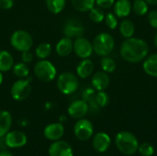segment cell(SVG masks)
I'll use <instances>...</instances> for the list:
<instances>
[{"instance_id": "cell-1", "label": "cell", "mask_w": 157, "mask_h": 156, "mask_svg": "<svg viewBox=\"0 0 157 156\" xmlns=\"http://www.w3.org/2000/svg\"><path fill=\"white\" fill-rule=\"evenodd\" d=\"M120 53L121 58L128 63H137L144 61L149 53L148 43L139 38H128L121 43Z\"/></svg>"}, {"instance_id": "cell-2", "label": "cell", "mask_w": 157, "mask_h": 156, "mask_svg": "<svg viewBox=\"0 0 157 156\" xmlns=\"http://www.w3.org/2000/svg\"><path fill=\"white\" fill-rule=\"evenodd\" d=\"M139 144L137 137L127 131H120L115 137V145L117 149L125 155H132L138 152Z\"/></svg>"}, {"instance_id": "cell-3", "label": "cell", "mask_w": 157, "mask_h": 156, "mask_svg": "<svg viewBox=\"0 0 157 156\" xmlns=\"http://www.w3.org/2000/svg\"><path fill=\"white\" fill-rule=\"evenodd\" d=\"M94 52L101 57L109 56L115 47V40L111 34L108 32H101L98 34L92 42Z\"/></svg>"}, {"instance_id": "cell-4", "label": "cell", "mask_w": 157, "mask_h": 156, "mask_svg": "<svg viewBox=\"0 0 157 156\" xmlns=\"http://www.w3.org/2000/svg\"><path fill=\"white\" fill-rule=\"evenodd\" d=\"M35 77L43 83L53 81L57 75V70L52 63L48 60H39L33 68Z\"/></svg>"}, {"instance_id": "cell-5", "label": "cell", "mask_w": 157, "mask_h": 156, "mask_svg": "<svg viewBox=\"0 0 157 156\" xmlns=\"http://www.w3.org/2000/svg\"><path fill=\"white\" fill-rule=\"evenodd\" d=\"M56 86L62 94L66 96L72 95L79 87L78 77L72 72H63L57 77Z\"/></svg>"}, {"instance_id": "cell-6", "label": "cell", "mask_w": 157, "mask_h": 156, "mask_svg": "<svg viewBox=\"0 0 157 156\" xmlns=\"http://www.w3.org/2000/svg\"><path fill=\"white\" fill-rule=\"evenodd\" d=\"M11 46L17 51H29L33 46V39L29 32L24 29H17L11 34L10 37Z\"/></svg>"}, {"instance_id": "cell-7", "label": "cell", "mask_w": 157, "mask_h": 156, "mask_svg": "<svg viewBox=\"0 0 157 156\" xmlns=\"http://www.w3.org/2000/svg\"><path fill=\"white\" fill-rule=\"evenodd\" d=\"M31 77L19 78L16 81L10 88V96L16 101L26 100L31 93Z\"/></svg>"}, {"instance_id": "cell-8", "label": "cell", "mask_w": 157, "mask_h": 156, "mask_svg": "<svg viewBox=\"0 0 157 156\" xmlns=\"http://www.w3.org/2000/svg\"><path fill=\"white\" fill-rule=\"evenodd\" d=\"M74 134L76 139L81 142L88 141L94 134V126L92 122L85 118L77 120L74 126Z\"/></svg>"}, {"instance_id": "cell-9", "label": "cell", "mask_w": 157, "mask_h": 156, "mask_svg": "<svg viewBox=\"0 0 157 156\" xmlns=\"http://www.w3.org/2000/svg\"><path fill=\"white\" fill-rule=\"evenodd\" d=\"M73 51L75 53V55L80 59L89 58L94 52L92 43L83 36L75 39Z\"/></svg>"}, {"instance_id": "cell-10", "label": "cell", "mask_w": 157, "mask_h": 156, "mask_svg": "<svg viewBox=\"0 0 157 156\" xmlns=\"http://www.w3.org/2000/svg\"><path fill=\"white\" fill-rule=\"evenodd\" d=\"M63 32L65 37L70 39H76L84 35L85 27L79 19L70 18L64 23Z\"/></svg>"}, {"instance_id": "cell-11", "label": "cell", "mask_w": 157, "mask_h": 156, "mask_svg": "<svg viewBox=\"0 0 157 156\" xmlns=\"http://www.w3.org/2000/svg\"><path fill=\"white\" fill-rule=\"evenodd\" d=\"M4 138L6 147L11 149L21 148L25 146L28 142L27 135L20 131H9Z\"/></svg>"}, {"instance_id": "cell-12", "label": "cell", "mask_w": 157, "mask_h": 156, "mask_svg": "<svg viewBox=\"0 0 157 156\" xmlns=\"http://www.w3.org/2000/svg\"><path fill=\"white\" fill-rule=\"evenodd\" d=\"M89 111L88 104L83 100V99H77L73 101L67 108L68 115L75 119V120H80L86 116V114Z\"/></svg>"}, {"instance_id": "cell-13", "label": "cell", "mask_w": 157, "mask_h": 156, "mask_svg": "<svg viewBox=\"0 0 157 156\" xmlns=\"http://www.w3.org/2000/svg\"><path fill=\"white\" fill-rule=\"evenodd\" d=\"M49 156H74L73 147L65 141L53 142L48 150Z\"/></svg>"}, {"instance_id": "cell-14", "label": "cell", "mask_w": 157, "mask_h": 156, "mask_svg": "<svg viewBox=\"0 0 157 156\" xmlns=\"http://www.w3.org/2000/svg\"><path fill=\"white\" fill-rule=\"evenodd\" d=\"M64 134V126L61 122L48 124L43 130L44 137L52 142L61 140Z\"/></svg>"}, {"instance_id": "cell-15", "label": "cell", "mask_w": 157, "mask_h": 156, "mask_svg": "<svg viewBox=\"0 0 157 156\" xmlns=\"http://www.w3.org/2000/svg\"><path fill=\"white\" fill-rule=\"evenodd\" d=\"M111 144V138L110 136L103 131L98 132L93 136L92 145L93 148L99 154H103L109 150Z\"/></svg>"}, {"instance_id": "cell-16", "label": "cell", "mask_w": 157, "mask_h": 156, "mask_svg": "<svg viewBox=\"0 0 157 156\" xmlns=\"http://www.w3.org/2000/svg\"><path fill=\"white\" fill-rule=\"evenodd\" d=\"M109 82H110L109 76L104 71L97 72L95 74L92 75L91 78L92 87L96 91H104L105 89L108 88Z\"/></svg>"}, {"instance_id": "cell-17", "label": "cell", "mask_w": 157, "mask_h": 156, "mask_svg": "<svg viewBox=\"0 0 157 156\" xmlns=\"http://www.w3.org/2000/svg\"><path fill=\"white\" fill-rule=\"evenodd\" d=\"M73 47H74L73 39H70L64 36L56 43L55 51L59 56L66 57L73 51Z\"/></svg>"}, {"instance_id": "cell-18", "label": "cell", "mask_w": 157, "mask_h": 156, "mask_svg": "<svg viewBox=\"0 0 157 156\" xmlns=\"http://www.w3.org/2000/svg\"><path fill=\"white\" fill-rule=\"evenodd\" d=\"M94 72V63L89 59H82L76 66V74L81 79H86Z\"/></svg>"}, {"instance_id": "cell-19", "label": "cell", "mask_w": 157, "mask_h": 156, "mask_svg": "<svg viewBox=\"0 0 157 156\" xmlns=\"http://www.w3.org/2000/svg\"><path fill=\"white\" fill-rule=\"evenodd\" d=\"M113 9L118 17H126L132 11V4L129 0H118L115 1Z\"/></svg>"}, {"instance_id": "cell-20", "label": "cell", "mask_w": 157, "mask_h": 156, "mask_svg": "<svg viewBox=\"0 0 157 156\" xmlns=\"http://www.w3.org/2000/svg\"><path fill=\"white\" fill-rule=\"evenodd\" d=\"M143 68L146 74L157 78V53L151 54L144 59Z\"/></svg>"}, {"instance_id": "cell-21", "label": "cell", "mask_w": 157, "mask_h": 156, "mask_svg": "<svg viewBox=\"0 0 157 156\" xmlns=\"http://www.w3.org/2000/svg\"><path fill=\"white\" fill-rule=\"evenodd\" d=\"M12 116L7 110H0V137H4L11 129Z\"/></svg>"}, {"instance_id": "cell-22", "label": "cell", "mask_w": 157, "mask_h": 156, "mask_svg": "<svg viewBox=\"0 0 157 156\" xmlns=\"http://www.w3.org/2000/svg\"><path fill=\"white\" fill-rule=\"evenodd\" d=\"M14 63V58L12 54L6 51V50H1L0 51V71L2 73L8 72L12 70Z\"/></svg>"}, {"instance_id": "cell-23", "label": "cell", "mask_w": 157, "mask_h": 156, "mask_svg": "<svg viewBox=\"0 0 157 156\" xmlns=\"http://www.w3.org/2000/svg\"><path fill=\"white\" fill-rule=\"evenodd\" d=\"M120 32L125 39L132 38L135 32V25L131 19H123L120 23Z\"/></svg>"}, {"instance_id": "cell-24", "label": "cell", "mask_w": 157, "mask_h": 156, "mask_svg": "<svg viewBox=\"0 0 157 156\" xmlns=\"http://www.w3.org/2000/svg\"><path fill=\"white\" fill-rule=\"evenodd\" d=\"M52 48L49 42H41L35 49V55L39 60L47 59L52 53Z\"/></svg>"}, {"instance_id": "cell-25", "label": "cell", "mask_w": 157, "mask_h": 156, "mask_svg": "<svg viewBox=\"0 0 157 156\" xmlns=\"http://www.w3.org/2000/svg\"><path fill=\"white\" fill-rule=\"evenodd\" d=\"M74 8L79 12H88L96 5V0H71Z\"/></svg>"}, {"instance_id": "cell-26", "label": "cell", "mask_w": 157, "mask_h": 156, "mask_svg": "<svg viewBox=\"0 0 157 156\" xmlns=\"http://www.w3.org/2000/svg\"><path fill=\"white\" fill-rule=\"evenodd\" d=\"M66 6V0H46L47 9L52 14L61 13Z\"/></svg>"}, {"instance_id": "cell-27", "label": "cell", "mask_w": 157, "mask_h": 156, "mask_svg": "<svg viewBox=\"0 0 157 156\" xmlns=\"http://www.w3.org/2000/svg\"><path fill=\"white\" fill-rule=\"evenodd\" d=\"M13 74L18 78H27L29 75V67L23 62L17 63L12 67Z\"/></svg>"}, {"instance_id": "cell-28", "label": "cell", "mask_w": 157, "mask_h": 156, "mask_svg": "<svg viewBox=\"0 0 157 156\" xmlns=\"http://www.w3.org/2000/svg\"><path fill=\"white\" fill-rule=\"evenodd\" d=\"M132 10L139 16H144L148 13V4L145 0H134L132 4Z\"/></svg>"}, {"instance_id": "cell-29", "label": "cell", "mask_w": 157, "mask_h": 156, "mask_svg": "<svg viewBox=\"0 0 157 156\" xmlns=\"http://www.w3.org/2000/svg\"><path fill=\"white\" fill-rule=\"evenodd\" d=\"M100 66H101L102 71H104L107 74H110L116 70L117 64H116V62L112 58L109 56H104L100 60Z\"/></svg>"}, {"instance_id": "cell-30", "label": "cell", "mask_w": 157, "mask_h": 156, "mask_svg": "<svg viewBox=\"0 0 157 156\" xmlns=\"http://www.w3.org/2000/svg\"><path fill=\"white\" fill-rule=\"evenodd\" d=\"M88 16L89 18L94 22V23H101L105 19V13L103 9L99 8L98 6H94L88 11Z\"/></svg>"}, {"instance_id": "cell-31", "label": "cell", "mask_w": 157, "mask_h": 156, "mask_svg": "<svg viewBox=\"0 0 157 156\" xmlns=\"http://www.w3.org/2000/svg\"><path fill=\"white\" fill-rule=\"evenodd\" d=\"M95 101L99 108H105L109 102V97L108 93L105 92V90L98 91V93H96Z\"/></svg>"}, {"instance_id": "cell-32", "label": "cell", "mask_w": 157, "mask_h": 156, "mask_svg": "<svg viewBox=\"0 0 157 156\" xmlns=\"http://www.w3.org/2000/svg\"><path fill=\"white\" fill-rule=\"evenodd\" d=\"M106 25L108 26L109 29H115L119 26V21H118V17L111 12H109L105 14V19H104Z\"/></svg>"}, {"instance_id": "cell-33", "label": "cell", "mask_w": 157, "mask_h": 156, "mask_svg": "<svg viewBox=\"0 0 157 156\" xmlns=\"http://www.w3.org/2000/svg\"><path fill=\"white\" fill-rule=\"evenodd\" d=\"M138 152L142 156H152L155 154V147L150 143H143L139 144Z\"/></svg>"}, {"instance_id": "cell-34", "label": "cell", "mask_w": 157, "mask_h": 156, "mask_svg": "<svg viewBox=\"0 0 157 156\" xmlns=\"http://www.w3.org/2000/svg\"><path fill=\"white\" fill-rule=\"evenodd\" d=\"M95 97H96V90L93 87H87L82 93V99L85 100L87 104L95 101Z\"/></svg>"}, {"instance_id": "cell-35", "label": "cell", "mask_w": 157, "mask_h": 156, "mask_svg": "<svg viewBox=\"0 0 157 156\" xmlns=\"http://www.w3.org/2000/svg\"><path fill=\"white\" fill-rule=\"evenodd\" d=\"M115 0H96V5L101 9H109L114 6Z\"/></svg>"}, {"instance_id": "cell-36", "label": "cell", "mask_w": 157, "mask_h": 156, "mask_svg": "<svg viewBox=\"0 0 157 156\" xmlns=\"http://www.w3.org/2000/svg\"><path fill=\"white\" fill-rule=\"evenodd\" d=\"M147 19H148L150 26L157 29V10H153L149 12L147 16Z\"/></svg>"}, {"instance_id": "cell-37", "label": "cell", "mask_w": 157, "mask_h": 156, "mask_svg": "<svg viewBox=\"0 0 157 156\" xmlns=\"http://www.w3.org/2000/svg\"><path fill=\"white\" fill-rule=\"evenodd\" d=\"M20 58H21V62H23V63H25L29 64V63H30L33 61L34 56H33L32 52H31V51H30V50H29V51H22V52H21V56H20Z\"/></svg>"}, {"instance_id": "cell-38", "label": "cell", "mask_w": 157, "mask_h": 156, "mask_svg": "<svg viewBox=\"0 0 157 156\" xmlns=\"http://www.w3.org/2000/svg\"><path fill=\"white\" fill-rule=\"evenodd\" d=\"M14 6V0H0V7L5 10L11 9Z\"/></svg>"}, {"instance_id": "cell-39", "label": "cell", "mask_w": 157, "mask_h": 156, "mask_svg": "<svg viewBox=\"0 0 157 156\" xmlns=\"http://www.w3.org/2000/svg\"><path fill=\"white\" fill-rule=\"evenodd\" d=\"M0 156H14V154L10 151H7L5 149V150L0 151Z\"/></svg>"}, {"instance_id": "cell-40", "label": "cell", "mask_w": 157, "mask_h": 156, "mask_svg": "<svg viewBox=\"0 0 157 156\" xmlns=\"http://www.w3.org/2000/svg\"><path fill=\"white\" fill-rule=\"evenodd\" d=\"M145 1L148 5H153V6L157 5V0H145Z\"/></svg>"}, {"instance_id": "cell-41", "label": "cell", "mask_w": 157, "mask_h": 156, "mask_svg": "<svg viewBox=\"0 0 157 156\" xmlns=\"http://www.w3.org/2000/svg\"><path fill=\"white\" fill-rule=\"evenodd\" d=\"M3 80H4V76H3L2 72L0 71V86H1V85H2V83H3Z\"/></svg>"}, {"instance_id": "cell-42", "label": "cell", "mask_w": 157, "mask_h": 156, "mask_svg": "<svg viewBox=\"0 0 157 156\" xmlns=\"http://www.w3.org/2000/svg\"><path fill=\"white\" fill-rule=\"evenodd\" d=\"M154 43H155V47H156V49H157V33L155 34V39H154Z\"/></svg>"}]
</instances>
